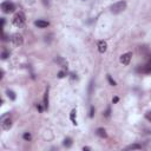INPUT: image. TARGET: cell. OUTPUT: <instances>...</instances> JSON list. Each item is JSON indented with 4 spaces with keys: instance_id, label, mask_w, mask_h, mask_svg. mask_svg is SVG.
<instances>
[{
    "instance_id": "5bb4252c",
    "label": "cell",
    "mask_w": 151,
    "mask_h": 151,
    "mask_svg": "<svg viewBox=\"0 0 151 151\" xmlns=\"http://www.w3.org/2000/svg\"><path fill=\"white\" fill-rule=\"evenodd\" d=\"M139 149H142V146L139 144H131L126 147V150H139Z\"/></svg>"
},
{
    "instance_id": "6da1fadb",
    "label": "cell",
    "mask_w": 151,
    "mask_h": 151,
    "mask_svg": "<svg viewBox=\"0 0 151 151\" xmlns=\"http://www.w3.org/2000/svg\"><path fill=\"white\" fill-rule=\"evenodd\" d=\"M12 21H13V25H14V26L21 27V26H24V24H25V21H26V17H25V14H24L22 12H18V13L13 17Z\"/></svg>"
},
{
    "instance_id": "4fadbf2b",
    "label": "cell",
    "mask_w": 151,
    "mask_h": 151,
    "mask_svg": "<svg viewBox=\"0 0 151 151\" xmlns=\"http://www.w3.org/2000/svg\"><path fill=\"white\" fill-rule=\"evenodd\" d=\"M76 113H77L76 109H73V110L71 111V114H70V118H71V120H72V123H73L74 125L77 124V120H76Z\"/></svg>"
},
{
    "instance_id": "8992f818",
    "label": "cell",
    "mask_w": 151,
    "mask_h": 151,
    "mask_svg": "<svg viewBox=\"0 0 151 151\" xmlns=\"http://www.w3.org/2000/svg\"><path fill=\"white\" fill-rule=\"evenodd\" d=\"M131 57H132V53H130V52L124 53L122 57H120V63H122L123 65H129L130 60H131Z\"/></svg>"
},
{
    "instance_id": "277c9868",
    "label": "cell",
    "mask_w": 151,
    "mask_h": 151,
    "mask_svg": "<svg viewBox=\"0 0 151 151\" xmlns=\"http://www.w3.org/2000/svg\"><path fill=\"white\" fill-rule=\"evenodd\" d=\"M1 126L4 130H10L12 128V120L10 118V114H5L1 117Z\"/></svg>"
},
{
    "instance_id": "d4e9b609",
    "label": "cell",
    "mask_w": 151,
    "mask_h": 151,
    "mask_svg": "<svg viewBox=\"0 0 151 151\" xmlns=\"http://www.w3.org/2000/svg\"><path fill=\"white\" fill-rule=\"evenodd\" d=\"M38 110H39V111H43V107H41L40 105H38Z\"/></svg>"
},
{
    "instance_id": "ba28073f",
    "label": "cell",
    "mask_w": 151,
    "mask_h": 151,
    "mask_svg": "<svg viewBox=\"0 0 151 151\" xmlns=\"http://www.w3.org/2000/svg\"><path fill=\"white\" fill-rule=\"evenodd\" d=\"M34 25L38 26V27H40V28H45V27H47L50 25V22L48 21H45V20H37V21H34Z\"/></svg>"
},
{
    "instance_id": "7a4b0ae2",
    "label": "cell",
    "mask_w": 151,
    "mask_h": 151,
    "mask_svg": "<svg viewBox=\"0 0 151 151\" xmlns=\"http://www.w3.org/2000/svg\"><path fill=\"white\" fill-rule=\"evenodd\" d=\"M125 8H126V3L125 1H118V3H116L111 6V12L113 14H118V13H122Z\"/></svg>"
},
{
    "instance_id": "8fae6325",
    "label": "cell",
    "mask_w": 151,
    "mask_h": 151,
    "mask_svg": "<svg viewBox=\"0 0 151 151\" xmlns=\"http://www.w3.org/2000/svg\"><path fill=\"white\" fill-rule=\"evenodd\" d=\"M44 107H45V109L48 107V88L46 90L45 96H44Z\"/></svg>"
},
{
    "instance_id": "9c48e42d",
    "label": "cell",
    "mask_w": 151,
    "mask_h": 151,
    "mask_svg": "<svg viewBox=\"0 0 151 151\" xmlns=\"http://www.w3.org/2000/svg\"><path fill=\"white\" fill-rule=\"evenodd\" d=\"M99 137H102V138H105L106 136H107V133H106V131H105V129H103V128H99V129H97V132H96Z\"/></svg>"
},
{
    "instance_id": "d6986e66",
    "label": "cell",
    "mask_w": 151,
    "mask_h": 151,
    "mask_svg": "<svg viewBox=\"0 0 151 151\" xmlns=\"http://www.w3.org/2000/svg\"><path fill=\"white\" fill-rule=\"evenodd\" d=\"M107 79H109V81H110V84H111L112 86H116V81H114L110 76H107Z\"/></svg>"
},
{
    "instance_id": "30bf717a",
    "label": "cell",
    "mask_w": 151,
    "mask_h": 151,
    "mask_svg": "<svg viewBox=\"0 0 151 151\" xmlns=\"http://www.w3.org/2000/svg\"><path fill=\"white\" fill-rule=\"evenodd\" d=\"M140 71H142L143 73H151V64L144 65V66L140 69Z\"/></svg>"
},
{
    "instance_id": "7c38bea8",
    "label": "cell",
    "mask_w": 151,
    "mask_h": 151,
    "mask_svg": "<svg viewBox=\"0 0 151 151\" xmlns=\"http://www.w3.org/2000/svg\"><path fill=\"white\" fill-rule=\"evenodd\" d=\"M55 62H57L58 64H60V65H62L63 67H66V66H67V63L65 62V60H64L63 58H60V57H58V58L55 59Z\"/></svg>"
},
{
    "instance_id": "9a60e30c",
    "label": "cell",
    "mask_w": 151,
    "mask_h": 151,
    "mask_svg": "<svg viewBox=\"0 0 151 151\" xmlns=\"http://www.w3.org/2000/svg\"><path fill=\"white\" fill-rule=\"evenodd\" d=\"M6 93H7V96H8L12 100H15V98H17V97H15V93H14L13 91H11V90H7Z\"/></svg>"
},
{
    "instance_id": "3957f363",
    "label": "cell",
    "mask_w": 151,
    "mask_h": 151,
    "mask_svg": "<svg viewBox=\"0 0 151 151\" xmlns=\"http://www.w3.org/2000/svg\"><path fill=\"white\" fill-rule=\"evenodd\" d=\"M1 11L4 13H12L15 11V5L11 1H4L1 4Z\"/></svg>"
},
{
    "instance_id": "ac0fdd59",
    "label": "cell",
    "mask_w": 151,
    "mask_h": 151,
    "mask_svg": "<svg viewBox=\"0 0 151 151\" xmlns=\"http://www.w3.org/2000/svg\"><path fill=\"white\" fill-rule=\"evenodd\" d=\"M24 139H26V140H29V139H31V135H29L28 132H26V133H24Z\"/></svg>"
},
{
    "instance_id": "ffe728a7",
    "label": "cell",
    "mask_w": 151,
    "mask_h": 151,
    "mask_svg": "<svg viewBox=\"0 0 151 151\" xmlns=\"http://www.w3.org/2000/svg\"><path fill=\"white\" fill-rule=\"evenodd\" d=\"M8 55H10V53H8V52H6V51H4V52H3V54H1V58H3V59H6Z\"/></svg>"
},
{
    "instance_id": "cb8c5ba5",
    "label": "cell",
    "mask_w": 151,
    "mask_h": 151,
    "mask_svg": "<svg viewBox=\"0 0 151 151\" xmlns=\"http://www.w3.org/2000/svg\"><path fill=\"white\" fill-rule=\"evenodd\" d=\"M90 117H93V107H91V113H90Z\"/></svg>"
},
{
    "instance_id": "7402d4cb",
    "label": "cell",
    "mask_w": 151,
    "mask_h": 151,
    "mask_svg": "<svg viewBox=\"0 0 151 151\" xmlns=\"http://www.w3.org/2000/svg\"><path fill=\"white\" fill-rule=\"evenodd\" d=\"M105 116H106V117H109V116H110V107L106 110V112H105Z\"/></svg>"
},
{
    "instance_id": "603a6c76",
    "label": "cell",
    "mask_w": 151,
    "mask_h": 151,
    "mask_svg": "<svg viewBox=\"0 0 151 151\" xmlns=\"http://www.w3.org/2000/svg\"><path fill=\"white\" fill-rule=\"evenodd\" d=\"M112 102H113V103H117V102H118V97H114V98L112 99Z\"/></svg>"
},
{
    "instance_id": "52a82bcc",
    "label": "cell",
    "mask_w": 151,
    "mask_h": 151,
    "mask_svg": "<svg viewBox=\"0 0 151 151\" xmlns=\"http://www.w3.org/2000/svg\"><path fill=\"white\" fill-rule=\"evenodd\" d=\"M106 48H107V44H106V41L102 40V41H99V43H98V51H99L100 53H104V52L106 51Z\"/></svg>"
},
{
    "instance_id": "44dd1931",
    "label": "cell",
    "mask_w": 151,
    "mask_h": 151,
    "mask_svg": "<svg viewBox=\"0 0 151 151\" xmlns=\"http://www.w3.org/2000/svg\"><path fill=\"white\" fill-rule=\"evenodd\" d=\"M64 74H65V73H64L63 71H60V72L58 73V77H59V78H63V77H64Z\"/></svg>"
},
{
    "instance_id": "e0dca14e",
    "label": "cell",
    "mask_w": 151,
    "mask_h": 151,
    "mask_svg": "<svg viewBox=\"0 0 151 151\" xmlns=\"http://www.w3.org/2000/svg\"><path fill=\"white\" fill-rule=\"evenodd\" d=\"M145 118L149 120V122H151V111H147V112L145 113Z\"/></svg>"
},
{
    "instance_id": "5b68a950",
    "label": "cell",
    "mask_w": 151,
    "mask_h": 151,
    "mask_svg": "<svg viewBox=\"0 0 151 151\" xmlns=\"http://www.w3.org/2000/svg\"><path fill=\"white\" fill-rule=\"evenodd\" d=\"M11 41H12V44H13L14 46H20V45H22V43H24V38H22L21 34L14 33V34L11 37Z\"/></svg>"
},
{
    "instance_id": "2e32d148",
    "label": "cell",
    "mask_w": 151,
    "mask_h": 151,
    "mask_svg": "<svg viewBox=\"0 0 151 151\" xmlns=\"http://www.w3.org/2000/svg\"><path fill=\"white\" fill-rule=\"evenodd\" d=\"M71 145H72V139H71V138H66V139L64 140V146L70 147Z\"/></svg>"
}]
</instances>
